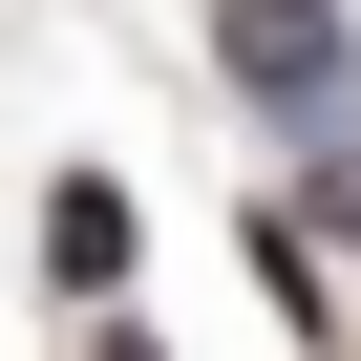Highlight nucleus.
I'll return each mask as SVG.
<instances>
[{
	"instance_id": "obj_4",
	"label": "nucleus",
	"mask_w": 361,
	"mask_h": 361,
	"mask_svg": "<svg viewBox=\"0 0 361 361\" xmlns=\"http://www.w3.org/2000/svg\"><path fill=\"white\" fill-rule=\"evenodd\" d=\"M85 361H170V340H149V319H85Z\"/></svg>"
},
{
	"instance_id": "obj_1",
	"label": "nucleus",
	"mask_w": 361,
	"mask_h": 361,
	"mask_svg": "<svg viewBox=\"0 0 361 361\" xmlns=\"http://www.w3.org/2000/svg\"><path fill=\"white\" fill-rule=\"evenodd\" d=\"M213 43H234V85H276V106L340 85V22H319V0H213Z\"/></svg>"
},
{
	"instance_id": "obj_3",
	"label": "nucleus",
	"mask_w": 361,
	"mask_h": 361,
	"mask_svg": "<svg viewBox=\"0 0 361 361\" xmlns=\"http://www.w3.org/2000/svg\"><path fill=\"white\" fill-rule=\"evenodd\" d=\"M298 213H319V234H361V149H319V192H298Z\"/></svg>"
},
{
	"instance_id": "obj_2",
	"label": "nucleus",
	"mask_w": 361,
	"mask_h": 361,
	"mask_svg": "<svg viewBox=\"0 0 361 361\" xmlns=\"http://www.w3.org/2000/svg\"><path fill=\"white\" fill-rule=\"evenodd\" d=\"M43 276H85V298H106V276H128V213H106V192H64V213H43Z\"/></svg>"
}]
</instances>
